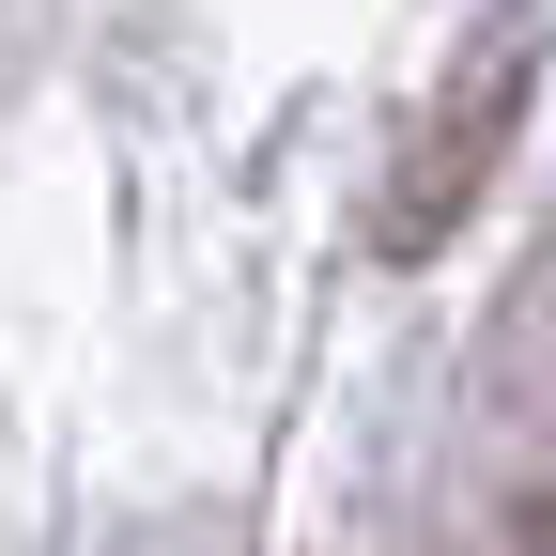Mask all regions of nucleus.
<instances>
[{"instance_id":"1","label":"nucleus","mask_w":556,"mask_h":556,"mask_svg":"<svg viewBox=\"0 0 556 556\" xmlns=\"http://www.w3.org/2000/svg\"><path fill=\"white\" fill-rule=\"evenodd\" d=\"M526 124V16L464 62V109H433L417 124V155H402V186H387V248H433L464 201H479V170H495V139Z\"/></svg>"}]
</instances>
